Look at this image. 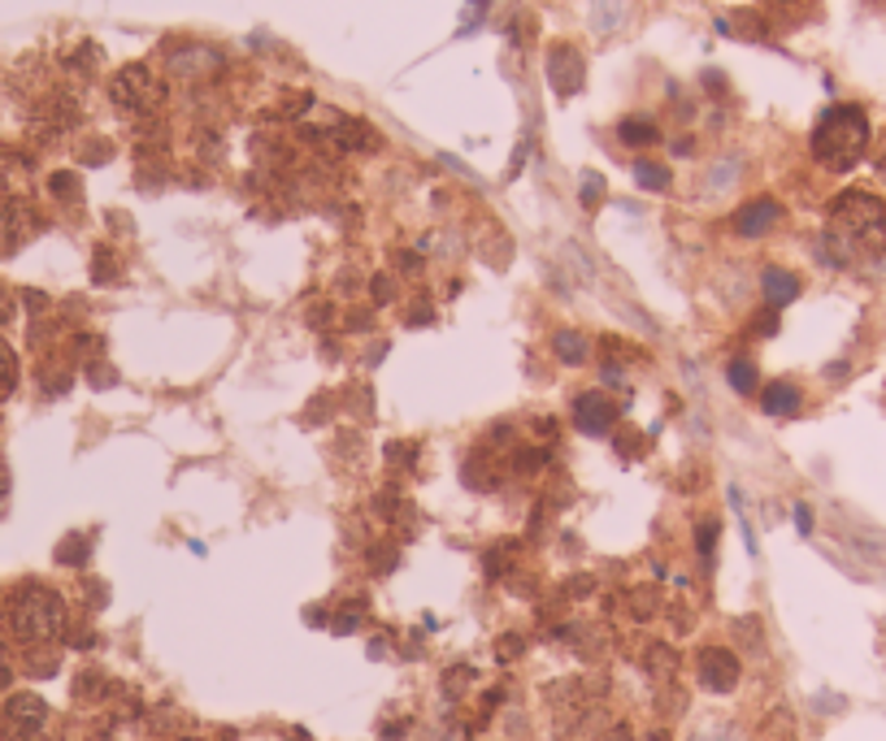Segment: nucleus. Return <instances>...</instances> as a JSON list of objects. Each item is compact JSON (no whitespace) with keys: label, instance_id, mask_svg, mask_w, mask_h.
Instances as JSON below:
<instances>
[{"label":"nucleus","instance_id":"nucleus-1","mask_svg":"<svg viewBox=\"0 0 886 741\" xmlns=\"http://www.w3.org/2000/svg\"><path fill=\"white\" fill-rule=\"evenodd\" d=\"M826 244L838 251V260L852 256H883L886 251V199L869 192H843L831 204V235Z\"/></svg>","mask_w":886,"mask_h":741},{"label":"nucleus","instance_id":"nucleus-2","mask_svg":"<svg viewBox=\"0 0 886 741\" xmlns=\"http://www.w3.org/2000/svg\"><path fill=\"white\" fill-rule=\"evenodd\" d=\"M865 148H869V117H865V109L834 104V109L822 113V122L813 131V156L826 169H834V174L852 169L865 156Z\"/></svg>","mask_w":886,"mask_h":741},{"label":"nucleus","instance_id":"nucleus-3","mask_svg":"<svg viewBox=\"0 0 886 741\" xmlns=\"http://www.w3.org/2000/svg\"><path fill=\"white\" fill-rule=\"evenodd\" d=\"M4 620H9V634H13L18 642L44 646V642H52V638H61V629H65V603H61V594L49 590V586L27 582V586L13 590L9 607H4Z\"/></svg>","mask_w":886,"mask_h":741},{"label":"nucleus","instance_id":"nucleus-4","mask_svg":"<svg viewBox=\"0 0 886 741\" xmlns=\"http://www.w3.org/2000/svg\"><path fill=\"white\" fill-rule=\"evenodd\" d=\"M109 96H113V104H118L122 113H131V117H153L156 109H161V100H165V83L156 79L153 65L135 61V65H122V70L113 74Z\"/></svg>","mask_w":886,"mask_h":741},{"label":"nucleus","instance_id":"nucleus-5","mask_svg":"<svg viewBox=\"0 0 886 741\" xmlns=\"http://www.w3.org/2000/svg\"><path fill=\"white\" fill-rule=\"evenodd\" d=\"M49 729V702L40 693H13L0 711V733L9 741H40Z\"/></svg>","mask_w":886,"mask_h":741},{"label":"nucleus","instance_id":"nucleus-6","mask_svg":"<svg viewBox=\"0 0 886 741\" xmlns=\"http://www.w3.org/2000/svg\"><path fill=\"white\" fill-rule=\"evenodd\" d=\"M40 213L27 199H0V256H13L40 235Z\"/></svg>","mask_w":886,"mask_h":741},{"label":"nucleus","instance_id":"nucleus-7","mask_svg":"<svg viewBox=\"0 0 886 741\" xmlns=\"http://www.w3.org/2000/svg\"><path fill=\"white\" fill-rule=\"evenodd\" d=\"M695 677L709 693H730L739 686V659L726 646H704L695 659Z\"/></svg>","mask_w":886,"mask_h":741},{"label":"nucleus","instance_id":"nucleus-8","mask_svg":"<svg viewBox=\"0 0 886 741\" xmlns=\"http://www.w3.org/2000/svg\"><path fill=\"white\" fill-rule=\"evenodd\" d=\"M587 79V61L573 44H552L548 49V83L557 88V96H573Z\"/></svg>","mask_w":886,"mask_h":741},{"label":"nucleus","instance_id":"nucleus-9","mask_svg":"<svg viewBox=\"0 0 886 741\" xmlns=\"http://www.w3.org/2000/svg\"><path fill=\"white\" fill-rule=\"evenodd\" d=\"M613 421H618V408H613V399L609 395H600V391L578 395V403H573V425H578L582 434L600 439V434L613 430Z\"/></svg>","mask_w":886,"mask_h":741},{"label":"nucleus","instance_id":"nucleus-10","mask_svg":"<svg viewBox=\"0 0 886 741\" xmlns=\"http://www.w3.org/2000/svg\"><path fill=\"white\" fill-rule=\"evenodd\" d=\"M782 222V204L770 196L752 199V204H743L739 213H734V230L743 235V239H756V235H765V230H774Z\"/></svg>","mask_w":886,"mask_h":741},{"label":"nucleus","instance_id":"nucleus-11","mask_svg":"<svg viewBox=\"0 0 886 741\" xmlns=\"http://www.w3.org/2000/svg\"><path fill=\"white\" fill-rule=\"evenodd\" d=\"M330 144L339 152H369V148H378V131L365 126L361 117H339L335 131H330Z\"/></svg>","mask_w":886,"mask_h":741},{"label":"nucleus","instance_id":"nucleus-12","mask_svg":"<svg viewBox=\"0 0 886 741\" xmlns=\"http://www.w3.org/2000/svg\"><path fill=\"white\" fill-rule=\"evenodd\" d=\"M27 187H31V165H27V156L0 148V199H22Z\"/></svg>","mask_w":886,"mask_h":741},{"label":"nucleus","instance_id":"nucleus-13","mask_svg":"<svg viewBox=\"0 0 886 741\" xmlns=\"http://www.w3.org/2000/svg\"><path fill=\"white\" fill-rule=\"evenodd\" d=\"M765 416H774V421H786V416H795L800 412V391L791 387V382H774V387H765Z\"/></svg>","mask_w":886,"mask_h":741},{"label":"nucleus","instance_id":"nucleus-14","mask_svg":"<svg viewBox=\"0 0 886 741\" xmlns=\"http://www.w3.org/2000/svg\"><path fill=\"white\" fill-rule=\"evenodd\" d=\"M761 287H765V299H770L774 308H782V303H791V299L800 296V282H795V274H786V269H765Z\"/></svg>","mask_w":886,"mask_h":741},{"label":"nucleus","instance_id":"nucleus-15","mask_svg":"<svg viewBox=\"0 0 886 741\" xmlns=\"http://www.w3.org/2000/svg\"><path fill=\"white\" fill-rule=\"evenodd\" d=\"M222 56L213 49H187V52H174L170 56V70L174 74H201V65H217Z\"/></svg>","mask_w":886,"mask_h":741},{"label":"nucleus","instance_id":"nucleus-16","mask_svg":"<svg viewBox=\"0 0 886 741\" xmlns=\"http://www.w3.org/2000/svg\"><path fill=\"white\" fill-rule=\"evenodd\" d=\"M552 343H557V360H566V364H582L587 360V339L578 330H561Z\"/></svg>","mask_w":886,"mask_h":741},{"label":"nucleus","instance_id":"nucleus-17","mask_svg":"<svg viewBox=\"0 0 886 741\" xmlns=\"http://www.w3.org/2000/svg\"><path fill=\"white\" fill-rule=\"evenodd\" d=\"M634 178H639L643 192H665V187H670V169L656 165V161H639V165H634Z\"/></svg>","mask_w":886,"mask_h":741},{"label":"nucleus","instance_id":"nucleus-18","mask_svg":"<svg viewBox=\"0 0 886 741\" xmlns=\"http://www.w3.org/2000/svg\"><path fill=\"white\" fill-rule=\"evenodd\" d=\"M726 378L739 395H752V391H756V364H752V360H730Z\"/></svg>","mask_w":886,"mask_h":741},{"label":"nucleus","instance_id":"nucleus-19","mask_svg":"<svg viewBox=\"0 0 886 741\" xmlns=\"http://www.w3.org/2000/svg\"><path fill=\"white\" fill-rule=\"evenodd\" d=\"M618 135H622L625 144H634V148H639V144H656V126H652L648 117H625Z\"/></svg>","mask_w":886,"mask_h":741},{"label":"nucleus","instance_id":"nucleus-20","mask_svg":"<svg viewBox=\"0 0 886 741\" xmlns=\"http://www.w3.org/2000/svg\"><path fill=\"white\" fill-rule=\"evenodd\" d=\"M648 672H652V677H665V681H670V677L678 672L674 650H670V646H652V650H648Z\"/></svg>","mask_w":886,"mask_h":741},{"label":"nucleus","instance_id":"nucleus-21","mask_svg":"<svg viewBox=\"0 0 886 741\" xmlns=\"http://www.w3.org/2000/svg\"><path fill=\"white\" fill-rule=\"evenodd\" d=\"M18 387V356L9 351V343H0V399Z\"/></svg>","mask_w":886,"mask_h":741},{"label":"nucleus","instance_id":"nucleus-22","mask_svg":"<svg viewBox=\"0 0 886 741\" xmlns=\"http://www.w3.org/2000/svg\"><path fill=\"white\" fill-rule=\"evenodd\" d=\"M104 690H109V681H104L101 672H83V677L74 681V698H79V702H92V698H104Z\"/></svg>","mask_w":886,"mask_h":741},{"label":"nucleus","instance_id":"nucleus-23","mask_svg":"<svg viewBox=\"0 0 886 741\" xmlns=\"http://www.w3.org/2000/svg\"><path fill=\"white\" fill-rule=\"evenodd\" d=\"M49 192L57 199H70V204H79V196H83V187H79V178H74V174H52Z\"/></svg>","mask_w":886,"mask_h":741},{"label":"nucleus","instance_id":"nucleus-24","mask_svg":"<svg viewBox=\"0 0 886 741\" xmlns=\"http://www.w3.org/2000/svg\"><path fill=\"white\" fill-rule=\"evenodd\" d=\"M695 546H700V559L713 564V546H717V521H700L695 529Z\"/></svg>","mask_w":886,"mask_h":741},{"label":"nucleus","instance_id":"nucleus-25","mask_svg":"<svg viewBox=\"0 0 886 741\" xmlns=\"http://www.w3.org/2000/svg\"><path fill=\"white\" fill-rule=\"evenodd\" d=\"M361 616H365L361 603H348V607H344V611L335 616V625H330V629H335V634H353V629L361 625Z\"/></svg>","mask_w":886,"mask_h":741},{"label":"nucleus","instance_id":"nucleus-26","mask_svg":"<svg viewBox=\"0 0 886 741\" xmlns=\"http://www.w3.org/2000/svg\"><path fill=\"white\" fill-rule=\"evenodd\" d=\"M57 559L61 564H83L88 559V538H65V543L57 546Z\"/></svg>","mask_w":886,"mask_h":741},{"label":"nucleus","instance_id":"nucleus-27","mask_svg":"<svg viewBox=\"0 0 886 741\" xmlns=\"http://www.w3.org/2000/svg\"><path fill=\"white\" fill-rule=\"evenodd\" d=\"M92 274H96V282H113L118 278V260H113V251L101 247L96 251V260H92Z\"/></svg>","mask_w":886,"mask_h":741},{"label":"nucleus","instance_id":"nucleus-28","mask_svg":"<svg viewBox=\"0 0 886 741\" xmlns=\"http://www.w3.org/2000/svg\"><path fill=\"white\" fill-rule=\"evenodd\" d=\"M600 196H604V178H600V174H582V199L595 204Z\"/></svg>","mask_w":886,"mask_h":741},{"label":"nucleus","instance_id":"nucleus-29","mask_svg":"<svg viewBox=\"0 0 886 741\" xmlns=\"http://www.w3.org/2000/svg\"><path fill=\"white\" fill-rule=\"evenodd\" d=\"M109 156H113V148H109L104 140H96V144H83V161H88V165H104Z\"/></svg>","mask_w":886,"mask_h":741},{"label":"nucleus","instance_id":"nucleus-30","mask_svg":"<svg viewBox=\"0 0 886 741\" xmlns=\"http://www.w3.org/2000/svg\"><path fill=\"white\" fill-rule=\"evenodd\" d=\"M630 603H634V616H652V611H656V594L652 590H634Z\"/></svg>","mask_w":886,"mask_h":741},{"label":"nucleus","instance_id":"nucleus-31","mask_svg":"<svg viewBox=\"0 0 886 741\" xmlns=\"http://www.w3.org/2000/svg\"><path fill=\"white\" fill-rule=\"evenodd\" d=\"M13 312H18V303H13V296H9V287H0V326H9Z\"/></svg>","mask_w":886,"mask_h":741},{"label":"nucleus","instance_id":"nucleus-32","mask_svg":"<svg viewBox=\"0 0 886 741\" xmlns=\"http://www.w3.org/2000/svg\"><path fill=\"white\" fill-rule=\"evenodd\" d=\"M9 677H13V663H9V650H4V642H0V690L9 686Z\"/></svg>","mask_w":886,"mask_h":741},{"label":"nucleus","instance_id":"nucleus-33","mask_svg":"<svg viewBox=\"0 0 886 741\" xmlns=\"http://www.w3.org/2000/svg\"><path fill=\"white\" fill-rule=\"evenodd\" d=\"M795 525H800V534H808V529H813V512H808L804 503L795 507Z\"/></svg>","mask_w":886,"mask_h":741},{"label":"nucleus","instance_id":"nucleus-34","mask_svg":"<svg viewBox=\"0 0 886 741\" xmlns=\"http://www.w3.org/2000/svg\"><path fill=\"white\" fill-rule=\"evenodd\" d=\"M500 655H505V659H509V655H521V638H505V642H500Z\"/></svg>","mask_w":886,"mask_h":741},{"label":"nucleus","instance_id":"nucleus-35","mask_svg":"<svg viewBox=\"0 0 886 741\" xmlns=\"http://www.w3.org/2000/svg\"><path fill=\"white\" fill-rule=\"evenodd\" d=\"M604 741H630V733H625V724H618V729H609V733H604Z\"/></svg>","mask_w":886,"mask_h":741},{"label":"nucleus","instance_id":"nucleus-36","mask_svg":"<svg viewBox=\"0 0 886 741\" xmlns=\"http://www.w3.org/2000/svg\"><path fill=\"white\" fill-rule=\"evenodd\" d=\"M4 494H9V473H4V464H0V503H4Z\"/></svg>","mask_w":886,"mask_h":741},{"label":"nucleus","instance_id":"nucleus-37","mask_svg":"<svg viewBox=\"0 0 886 741\" xmlns=\"http://www.w3.org/2000/svg\"><path fill=\"white\" fill-rule=\"evenodd\" d=\"M878 174L886 178V148H883V156H878Z\"/></svg>","mask_w":886,"mask_h":741}]
</instances>
